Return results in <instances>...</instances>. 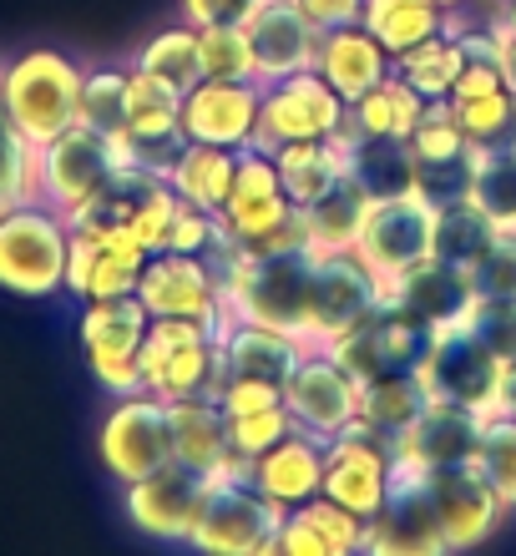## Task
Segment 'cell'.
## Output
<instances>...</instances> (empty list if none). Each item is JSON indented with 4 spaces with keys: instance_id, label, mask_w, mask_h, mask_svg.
Returning a JSON list of instances; mask_svg holds the SVG:
<instances>
[{
    "instance_id": "e0dca14e",
    "label": "cell",
    "mask_w": 516,
    "mask_h": 556,
    "mask_svg": "<svg viewBox=\"0 0 516 556\" xmlns=\"http://www.w3.org/2000/svg\"><path fill=\"white\" fill-rule=\"evenodd\" d=\"M430 344V324L415 319V314H400V308L380 304L369 319H360L350 334H340L329 344V354L350 369L354 380H380V375H405L426 359Z\"/></svg>"
},
{
    "instance_id": "ee69618b",
    "label": "cell",
    "mask_w": 516,
    "mask_h": 556,
    "mask_svg": "<svg viewBox=\"0 0 516 556\" xmlns=\"http://www.w3.org/2000/svg\"><path fill=\"white\" fill-rule=\"evenodd\" d=\"M127 76H133V66H97L81 76V122L106 132L112 142L127 127Z\"/></svg>"
},
{
    "instance_id": "ab89813d",
    "label": "cell",
    "mask_w": 516,
    "mask_h": 556,
    "mask_svg": "<svg viewBox=\"0 0 516 556\" xmlns=\"http://www.w3.org/2000/svg\"><path fill=\"white\" fill-rule=\"evenodd\" d=\"M471 203L516 233V142L476 147L471 157Z\"/></svg>"
},
{
    "instance_id": "91938a15",
    "label": "cell",
    "mask_w": 516,
    "mask_h": 556,
    "mask_svg": "<svg viewBox=\"0 0 516 556\" xmlns=\"http://www.w3.org/2000/svg\"><path fill=\"white\" fill-rule=\"evenodd\" d=\"M445 5H456V0H445Z\"/></svg>"
},
{
    "instance_id": "f546056e",
    "label": "cell",
    "mask_w": 516,
    "mask_h": 556,
    "mask_svg": "<svg viewBox=\"0 0 516 556\" xmlns=\"http://www.w3.org/2000/svg\"><path fill=\"white\" fill-rule=\"evenodd\" d=\"M426 112V97L411 87V81H400L395 72L385 76L375 91H365L360 102H344V117L335 127V142L350 152L360 137H411L415 122Z\"/></svg>"
},
{
    "instance_id": "cb8c5ba5",
    "label": "cell",
    "mask_w": 516,
    "mask_h": 556,
    "mask_svg": "<svg viewBox=\"0 0 516 556\" xmlns=\"http://www.w3.org/2000/svg\"><path fill=\"white\" fill-rule=\"evenodd\" d=\"M369 556H441L445 552V531L430 501V485H390V501L369 516Z\"/></svg>"
},
{
    "instance_id": "83f0119b",
    "label": "cell",
    "mask_w": 516,
    "mask_h": 556,
    "mask_svg": "<svg viewBox=\"0 0 516 556\" xmlns=\"http://www.w3.org/2000/svg\"><path fill=\"white\" fill-rule=\"evenodd\" d=\"M365 536H369L365 516H354L350 506H340V501H329L319 491V496H310L304 506L289 511L274 552L279 556H354V552H365Z\"/></svg>"
},
{
    "instance_id": "44dd1931",
    "label": "cell",
    "mask_w": 516,
    "mask_h": 556,
    "mask_svg": "<svg viewBox=\"0 0 516 556\" xmlns=\"http://www.w3.org/2000/svg\"><path fill=\"white\" fill-rule=\"evenodd\" d=\"M426 485H430V501H436V516H441L445 552H471L512 516L502 506V496H496V485L476 470V460L436 466Z\"/></svg>"
},
{
    "instance_id": "9a60e30c",
    "label": "cell",
    "mask_w": 516,
    "mask_h": 556,
    "mask_svg": "<svg viewBox=\"0 0 516 556\" xmlns=\"http://www.w3.org/2000/svg\"><path fill=\"white\" fill-rule=\"evenodd\" d=\"M173 460V415L167 400L133 390L112 405V415L102 420V466L117 476L122 485L142 481L152 470H163Z\"/></svg>"
},
{
    "instance_id": "8992f818",
    "label": "cell",
    "mask_w": 516,
    "mask_h": 556,
    "mask_svg": "<svg viewBox=\"0 0 516 556\" xmlns=\"http://www.w3.org/2000/svg\"><path fill=\"white\" fill-rule=\"evenodd\" d=\"M289 521V506L264 496L253 481L238 476H213L203 496V511L192 521L188 546L213 556H274L279 527Z\"/></svg>"
},
{
    "instance_id": "bcb514c9",
    "label": "cell",
    "mask_w": 516,
    "mask_h": 556,
    "mask_svg": "<svg viewBox=\"0 0 516 556\" xmlns=\"http://www.w3.org/2000/svg\"><path fill=\"white\" fill-rule=\"evenodd\" d=\"M198 51H203V72L207 76H223V81H259V61H253L249 26H203L198 30ZM259 87H264V81H259Z\"/></svg>"
},
{
    "instance_id": "603a6c76",
    "label": "cell",
    "mask_w": 516,
    "mask_h": 556,
    "mask_svg": "<svg viewBox=\"0 0 516 556\" xmlns=\"http://www.w3.org/2000/svg\"><path fill=\"white\" fill-rule=\"evenodd\" d=\"M167 415H173V460H188V466L207 470V476L249 481V460L228 440V410H223L218 395L167 400Z\"/></svg>"
},
{
    "instance_id": "f35d334b",
    "label": "cell",
    "mask_w": 516,
    "mask_h": 556,
    "mask_svg": "<svg viewBox=\"0 0 516 556\" xmlns=\"http://www.w3.org/2000/svg\"><path fill=\"white\" fill-rule=\"evenodd\" d=\"M461 72H466V51H461V41H456V36H445V30L395 56V76H400V81H411L426 102L451 97V87H456Z\"/></svg>"
},
{
    "instance_id": "f6af8a7d",
    "label": "cell",
    "mask_w": 516,
    "mask_h": 556,
    "mask_svg": "<svg viewBox=\"0 0 516 556\" xmlns=\"http://www.w3.org/2000/svg\"><path fill=\"white\" fill-rule=\"evenodd\" d=\"M476 470L496 485L502 506L516 516V420L512 415H487L481 420V445H476Z\"/></svg>"
},
{
    "instance_id": "680465c9",
    "label": "cell",
    "mask_w": 516,
    "mask_h": 556,
    "mask_svg": "<svg viewBox=\"0 0 516 556\" xmlns=\"http://www.w3.org/2000/svg\"><path fill=\"white\" fill-rule=\"evenodd\" d=\"M502 30H512V36H516V0H506V11H502Z\"/></svg>"
},
{
    "instance_id": "9c48e42d",
    "label": "cell",
    "mask_w": 516,
    "mask_h": 556,
    "mask_svg": "<svg viewBox=\"0 0 516 556\" xmlns=\"http://www.w3.org/2000/svg\"><path fill=\"white\" fill-rule=\"evenodd\" d=\"M137 369L142 390L158 400L218 395V339L192 319H152Z\"/></svg>"
},
{
    "instance_id": "4dcf8cb0",
    "label": "cell",
    "mask_w": 516,
    "mask_h": 556,
    "mask_svg": "<svg viewBox=\"0 0 516 556\" xmlns=\"http://www.w3.org/2000/svg\"><path fill=\"white\" fill-rule=\"evenodd\" d=\"M385 304L400 308V314H415V319H426V324H445L471 304V278L456 264L426 258L420 268H411L405 278H395L385 289Z\"/></svg>"
},
{
    "instance_id": "9f6ffc18",
    "label": "cell",
    "mask_w": 516,
    "mask_h": 556,
    "mask_svg": "<svg viewBox=\"0 0 516 556\" xmlns=\"http://www.w3.org/2000/svg\"><path fill=\"white\" fill-rule=\"evenodd\" d=\"M496 66H502L506 91L516 97V36H512V30H502V51H496Z\"/></svg>"
},
{
    "instance_id": "7a4b0ae2",
    "label": "cell",
    "mask_w": 516,
    "mask_h": 556,
    "mask_svg": "<svg viewBox=\"0 0 516 556\" xmlns=\"http://www.w3.org/2000/svg\"><path fill=\"white\" fill-rule=\"evenodd\" d=\"M81 66L72 56H61L51 46L15 56L11 66H0V97L5 112L21 127L30 147H46L51 137H61L66 127L81 122Z\"/></svg>"
},
{
    "instance_id": "60d3db41",
    "label": "cell",
    "mask_w": 516,
    "mask_h": 556,
    "mask_svg": "<svg viewBox=\"0 0 516 556\" xmlns=\"http://www.w3.org/2000/svg\"><path fill=\"white\" fill-rule=\"evenodd\" d=\"M133 66H142V72L163 76V81H173L177 91H192L198 81H203V51H198V30L192 26H177V30H158L142 51H137Z\"/></svg>"
},
{
    "instance_id": "4316f807",
    "label": "cell",
    "mask_w": 516,
    "mask_h": 556,
    "mask_svg": "<svg viewBox=\"0 0 516 556\" xmlns=\"http://www.w3.org/2000/svg\"><path fill=\"white\" fill-rule=\"evenodd\" d=\"M249 481L294 511V506L325 491V440L310 435V430H289L279 445H268L264 455L249 460Z\"/></svg>"
},
{
    "instance_id": "484cf974",
    "label": "cell",
    "mask_w": 516,
    "mask_h": 556,
    "mask_svg": "<svg viewBox=\"0 0 516 556\" xmlns=\"http://www.w3.org/2000/svg\"><path fill=\"white\" fill-rule=\"evenodd\" d=\"M310 354V344H299L294 334L284 329H268V324H249L238 319L228 334L218 339V384H234V380H264V384H279L294 375V365Z\"/></svg>"
},
{
    "instance_id": "8fae6325",
    "label": "cell",
    "mask_w": 516,
    "mask_h": 556,
    "mask_svg": "<svg viewBox=\"0 0 516 556\" xmlns=\"http://www.w3.org/2000/svg\"><path fill=\"white\" fill-rule=\"evenodd\" d=\"M122 167L117 142L87 122L66 127L61 137H51L46 147H36V177H41V203H51L61 218H72L76 207L97 198L102 182Z\"/></svg>"
},
{
    "instance_id": "c3c4849f",
    "label": "cell",
    "mask_w": 516,
    "mask_h": 556,
    "mask_svg": "<svg viewBox=\"0 0 516 556\" xmlns=\"http://www.w3.org/2000/svg\"><path fill=\"white\" fill-rule=\"evenodd\" d=\"M415 152V162H451V157H466L471 152V137L461 132L456 112H451V97L441 102H426L420 122H415V132L405 137Z\"/></svg>"
},
{
    "instance_id": "816d5d0a",
    "label": "cell",
    "mask_w": 516,
    "mask_h": 556,
    "mask_svg": "<svg viewBox=\"0 0 516 556\" xmlns=\"http://www.w3.org/2000/svg\"><path fill=\"white\" fill-rule=\"evenodd\" d=\"M218 233H223L218 213H203V207H192V203H177L173 228H167V249L173 253H207L213 243H218Z\"/></svg>"
},
{
    "instance_id": "7bdbcfd3",
    "label": "cell",
    "mask_w": 516,
    "mask_h": 556,
    "mask_svg": "<svg viewBox=\"0 0 516 556\" xmlns=\"http://www.w3.org/2000/svg\"><path fill=\"white\" fill-rule=\"evenodd\" d=\"M461 132L471 137V147H512L516 142V97L506 87L481 91V97H461L451 102Z\"/></svg>"
},
{
    "instance_id": "b9f144b4",
    "label": "cell",
    "mask_w": 516,
    "mask_h": 556,
    "mask_svg": "<svg viewBox=\"0 0 516 556\" xmlns=\"http://www.w3.org/2000/svg\"><path fill=\"white\" fill-rule=\"evenodd\" d=\"M21 203H41L36 147L21 137V127L5 112V97H0V213H11Z\"/></svg>"
},
{
    "instance_id": "db71d44e",
    "label": "cell",
    "mask_w": 516,
    "mask_h": 556,
    "mask_svg": "<svg viewBox=\"0 0 516 556\" xmlns=\"http://www.w3.org/2000/svg\"><path fill=\"white\" fill-rule=\"evenodd\" d=\"M218 400L228 415H249V410H268L279 405L284 390L279 384H264V380H234V384H218Z\"/></svg>"
},
{
    "instance_id": "f1b7e54d",
    "label": "cell",
    "mask_w": 516,
    "mask_h": 556,
    "mask_svg": "<svg viewBox=\"0 0 516 556\" xmlns=\"http://www.w3.org/2000/svg\"><path fill=\"white\" fill-rule=\"evenodd\" d=\"M314 72L340 91L344 102H360L365 91H375L385 76L395 72V56L385 51L365 26L344 30H319V51H314Z\"/></svg>"
},
{
    "instance_id": "2e32d148",
    "label": "cell",
    "mask_w": 516,
    "mask_h": 556,
    "mask_svg": "<svg viewBox=\"0 0 516 556\" xmlns=\"http://www.w3.org/2000/svg\"><path fill=\"white\" fill-rule=\"evenodd\" d=\"M325 496L354 516H375L390 501V440L354 415L335 440H325Z\"/></svg>"
},
{
    "instance_id": "d4e9b609",
    "label": "cell",
    "mask_w": 516,
    "mask_h": 556,
    "mask_svg": "<svg viewBox=\"0 0 516 556\" xmlns=\"http://www.w3.org/2000/svg\"><path fill=\"white\" fill-rule=\"evenodd\" d=\"M249 41H253V61H259V81H284L294 72H310L314 51H319V30L299 0H264L249 21Z\"/></svg>"
},
{
    "instance_id": "11a10c76",
    "label": "cell",
    "mask_w": 516,
    "mask_h": 556,
    "mask_svg": "<svg viewBox=\"0 0 516 556\" xmlns=\"http://www.w3.org/2000/svg\"><path fill=\"white\" fill-rule=\"evenodd\" d=\"M299 11L314 21V30H344L365 21V0H299Z\"/></svg>"
},
{
    "instance_id": "6da1fadb",
    "label": "cell",
    "mask_w": 516,
    "mask_h": 556,
    "mask_svg": "<svg viewBox=\"0 0 516 556\" xmlns=\"http://www.w3.org/2000/svg\"><path fill=\"white\" fill-rule=\"evenodd\" d=\"M203 258L223 274V293L238 319L284 329L310 350H329L380 308V283L354 253H325L310 243L243 253L238 243H228V233H218Z\"/></svg>"
},
{
    "instance_id": "d6986e66",
    "label": "cell",
    "mask_w": 516,
    "mask_h": 556,
    "mask_svg": "<svg viewBox=\"0 0 516 556\" xmlns=\"http://www.w3.org/2000/svg\"><path fill=\"white\" fill-rule=\"evenodd\" d=\"M284 405L299 430L319 440H335L344 425L360 415V380L329 350H310L284 380Z\"/></svg>"
},
{
    "instance_id": "1f68e13d",
    "label": "cell",
    "mask_w": 516,
    "mask_h": 556,
    "mask_svg": "<svg viewBox=\"0 0 516 556\" xmlns=\"http://www.w3.org/2000/svg\"><path fill=\"white\" fill-rule=\"evenodd\" d=\"M279 182L294 207H310L314 198H325L329 188H340L350 177V152L335 137H310V142H289L274 152Z\"/></svg>"
},
{
    "instance_id": "8d00e7d4",
    "label": "cell",
    "mask_w": 516,
    "mask_h": 556,
    "mask_svg": "<svg viewBox=\"0 0 516 556\" xmlns=\"http://www.w3.org/2000/svg\"><path fill=\"white\" fill-rule=\"evenodd\" d=\"M496 233H502V223L487 218L471 198H456V203L436 207V258H441V264L471 268L476 258L496 243Z\"/></svg>"
},
{
    "instance_id": "d6a6232c",
    "label": "cell",
    "mask_w": 516,
    "mask_h": 556,
    "mask_svg": "<svg viewBox=\"0 0 516 556\" xmlns=\"http://www.w3.org/2000/svg\"><path fill=\"white\" fill-rule=\"evenodd\" d=\"M234 167L238 152L234 147H213V142H188L177 152V162L167 167V182L183 203L203 207V213H223L228 192H234Z\"/></svg>"
},
{
    "instance_id": "836d02e7",
    "label": "cell",
    "mask_w": 516,
    "mask_h": 556,
    "mask_svg": "<svg viewBox=\"0 0 516 556\" xmlns=\"http://www.w3.org/2000/svg\"><path fill=\"white\" fill-rule=\"evenodd\" d=\"M369 213V192L360 188V177H344L340 188H329L325 198H314L310 207H299V223H304V238L310 249L325 253H350L354 238H360V223Z\"/></svg>"
},
{
    "instance_id": "7c38bea8",
    "label": "cell",
    "mask_w": 516,
    "mask_h": 556,
    "mask_svg": "<svg viewBox=\"0 0 516 556\" xmlns=\"http://www.w3.org/2000/svg\"><path fill=\"white\" fill-rule=\"evenodd\" d=\"M344 117V97L329 87L325 76L314 72H294L284 81H268L264 102H259V127H253V142L259 152H279L289 142H310V137H335Z\"/></svg>"
},
{
    "instance_id": "ba28073f",
    "label": "cell",
    "mask_w": 516,
    "mask_h": 556,
    "mask_svg": "<svg viewBox=\"0 0 516 556\" xmlns=\"http://www.w3.org/2000/svg\"><path fill=\"white\" fill-rule=\"evenodd\" d=\"M177 203H183V198L173 192L167 173L122 162L117 173L102 182V192L87 198L66 223H72V228H127L137 243H148L152 253H163Z\"/></svg>"
},
{
    "instance_id": "74e56055",
    "label": "cell",
    "mask_w": 516,
    "mask_h": 556,
    "mask_svg": "<svg viewBox=\"0 0 516 556\" xmlns=\"http://www.w3.org/2000/svg\"><path fill=\"white\" fill-rule=\"evenodd\" d=\"M426 405H430V395H426V384H420L415 369H405V375H380V380L360 384V415H365L385 440L400 435Z\"/></svg>"
},
{
    "instance_id": "ffe728a7",
    "label": "cell",
    "mask_w": 516,
    "mask_h": 556,
    "mask_svg": "<svg viewBox=\"0 0 516 556\" xmlns=\"http://www.w3.org/2000/svg\"><path fill=\"white\" fill-rule=\"evenodd\" d=\"M207 485H213L207 470L188 466V460H167L163 470L127 485V516L137 531H148L158 542H188Z\"/></svg>"
},
{
    "instance_id": "52a82bcc",
    "label": "cell",
    "mask_w": 516,
    "mask_h": 556,
    "mask_svg": "<svg viewBox=\"0 0 516 556\" xmlns=\"http://www.w3.org/2000/svg\"><path fill=\"white\" fill-rule=\"evenodd\" d=\"M137 299L148 304L152 319H192L213 339H223L238 324L234 304L223 293V274L203 253H152L142 268V283H137Z\"/></svg>"
},
{
    "instance_id": "6f0895ef",
    "label": "cell",
    "mask_w": 516,
    "mask_h": 556,
    "mask_svg": "<svg viewBox=\"0 0 516 556\" xmlns=\"http://www.w3.org/2000/svg\"><path fill=\"white\" fill-rule=\"evenodd\" d=\"M491 415H512L516 420V365L502 369V390H496V410Z\"/></svg>"
},
{
    "instance_id": "5b68a950",
    "label": "cell",
    "mask_w": 516,
    "mask_h": 556,
    "mask_svg": "<svg viewBox=\"0 0 516 556\" xmlns=\"http://www.w3.org/2000/svg\"><path fill=\"white\" fill-rule=\"evenodd\" d=\"M72 223L51 203H21L0 213V289L21 299H46L66 289Z\"/></svg>"
},
{
    "instance_id": "e575fe53",
    "label": "cell",
    "mask_w": 516,
    "mask_h": 556,
    "mask_svg": "<svg viewBox=\"0 0 516 556\" xmlns=\"http://www.w3.org/2000/svg\"><path fill=\"white\" fill-rule=\"evenodd\" d=\"M360 26H365L390 56H400V51L441 36L445 0H365V21H360Z\"/></svg>"
},
{
    "instance_id": "681fc988",
    "label": "cell",
    "mask_w": 516,
    "mask_h": 556,
    "mask_svg": "<svg viewBox=\"0 0 516 556\" xmlns=\"http://www.w3.org/2000/svg\"><path fill=\"white\" fill-rule=\"evenodd\" d=\"M289 430H299L294 415H289V405H268V410H249V415H228V440H234V451L243 455V460H253V455H264L268 445H279Z\"/></svg>"
},
{
    "instance_id": "30bf717a",
    "label": "cell",
    "mask_w": 516,
    "mask_h": 556,
    "mask_svg": "<svg viewBox=\"0 0 516 556\" xmlns=\"http://www.w3.org/2000/svg\"><path fill=\"white\" fill-rule=\"evenodd\" d=\"M502 369H506L502 359L491 350H481V344L461 329V319H445V324H430L426 359L415 365V375H420L430 400L491 415L496 410V390H502Z\"/></svg>"
},
{
    "instance_id": "d590c367",
    "label": "cell",
    "mask_w": 516,
    "mask_h": 556,
    "mask_svg": "<svg viewBox=\"0 0 516 556\" xmlns=\"http://www.w3.org/2000/svg\"><path fill=\"white\" fill-rule=\"evenodd\" d=\"M350 173L369 198H395L415 188V152L405 137H360L350 147Z\"/></svg>"
},
{
    "instance_id": "277c9868",
    "label": "cell",
    "mask_w": 516,
    "mask_h": 556,
    "mask_svg": "<svg viewBox=\"0 0 516 556\" xmlns=\"http://www.w3.org/2000/svg\"><path fill=\"white\" fill-rule=\"evenodd\" d=\"M350 253L380 283V304H385V289L395 278H405L411 268L436 258V203L420 188L395 192V198H369V213L360 223V238H354Z\"/></svg>"
},
{
    "instance_id": "f5cc1de1",
    "label": "cell",
    "mask_w": 516,
    "mask_h": 556,
    "mask_svg": "<svg viewBox=\"0 0 516 556\" xmlns=\"http://www.w3.org/2000/svg\"><path fill=\"white\" fill-rule=\"evenodd\" d=\"M264 0H183V21L188 26H249L253 11Z\"/></svg>"
},
{
    "instance_id": "4fadbf2b",
    "label": "cell",
    "mask_w": 516,
    "mask_h": 556,
    "mask_svg": "<svg viewBox=\"0 0 516 556\" xmlns=\"http://www.w3.org/2000/svg\"><path fill=\"white\" fill-rule=\"evenodd\" d=\"M148 324H152V314L137 293L87 299V314H81V344H87L91 375H97L112 395H133V390H142L137 354H142Z\"/></svg>"
},
{
    "instance_id": "3957f363",
    "label": "cell",
    "mask_w": 516,
    "mask_h": 556,
    "mask_svg": "<svg viewBox=\"0 0 516 556\" xmlns=\"http://www.w3.org/2000/svg\"><path fill=\"white\" fill-rule=\"evenodd\" d=\"M218 223L228 233V243H238L243 253H274V249L310 243L304 223H299V207L289 203V192L279 182V167L259 147H238L234 192H228Z\"/></svg>"
},
{
    "instance_id": "f907efd6",
    "label": "cell",
    "mask_w": 516,
    "mask_h": 556,
    "mask_svg": "<svg viewBox=\"0 0 516 556\" xmlns=\"http://www.w3.org/2000/svg\"><path fill=\"white\" fill-rule=\"evenodd\" d=\"M466 278H471V293H481V299H516V233L512 228L496 233V243L466 268Z\"/></svg>"
},
{
    "instance_id": "7dc6e473",
    "label": "cell",
    "mask_w": 516,
    "mask_h": 556,
    "mask_svg": "<svg viewBox=\"0 0 516 556\" xmlns=\"http://www.w3.org/2000/svg\"><path fill=\"white\" fill-rule=\"evenodd\" d=\"M456 319L481 350H491L502 365H516V299H481V293H471V304L461 308Z\"/></svg>"
},
{
    "instance_id": "7402d4cb",
    "label": "cell",
    "mask_w": 516,
    "mask_h": 556,
    "mask_svg": "<svg viewBox=\"0 0 516 556\" xmlns=\"http://www.w3.org/2000/svg\"><path fill=\"white\" fill-rule=\"evenodd\" d=\"M259 102H264V87H259V81L203 76L192 91H183V137H188V142L234 147L238 152V147L253 142Z\"/></svg>"
},
{
    "instance_id": "5bb4252c",
    "label": "cell",
    "mask_w": 516,
    "mask_h": 556,
    "mask_svg": "<svg viewBox=\"0 0 516 556\" xmlns=\"http://www.w3.org/2000/svg\"><path fill=\"white\" fill-rule=\"evenodd\" d=\"M183 147H188V137H183V91L163 76L133 66V76H127V127L117 137L122 162L167 173Z\"/></svg>"
},
{
    "instance_id": "ac0fdd59",
    "label": "cell",
    "mask_w": 516,
    "mask_h": 556,
    "mask_svg": "<svg viewBox=\"0 0 516 556\" xmlns=\"http://www.w3.org/2000/svg\"><path fill=\"white\" fill-rule=\"evenodd\" d=\"M148 258H152V249L137 243L127 228H72L66 289H72L76 299H117V293H137Z\"/></svg>"
},
{
    "instance_id": "94428289",
    "label": "cell",
    "mask_w": 516,
    "mask_h": 556,
    "mask_svg": "<svg viewBox=\"0 0 516 556\" xmlns=\"http://www.w3.org/2000/svg\"><path fill=\"white\" fill-rule=\"evenodd\" d=\"M502 5H506V0H502Z\"/></svg>"
}]
</instances>
